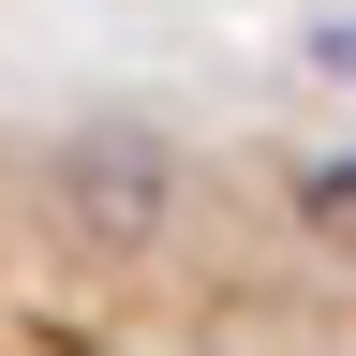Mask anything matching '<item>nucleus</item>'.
<instances>
[{
	"instance_id": "f257e3e1",
	"label": "nucleus",
	"mask_w": 356,
	"mask_h": 356,
	"mask_svg": "<svg viewBox=\"0 0 356 356\" xmlns=\"http://www.w3.org/2000/svg\"><path fill=\"white\" fill-rule=\"evenodd\" d=\"M60 208L89 222V238H149L163 222V149L149 134H74L60 149Z\"/></svg>"
},
{
	"instance_id": "f03ea898",
	"label": "nucleus",
	"mask_w": 356,
	"mask_h": 356,
	"mask_svg": "<svg viewBox=\"0 0 356 356\" xmlns=\"http://www.w3.org/2000/svg\"><path fill=\"white\" fill-rule=\"evenodd\" d=\"M297 238L356 267V163H312V178H297Z\"/></svg>"
},
{
	"instance_id": "7ed1b4c3",
	"label": "nucleus",
	"mask_w": 356,
	"mask_h": 356,
	"mask_svg": "<svg viewBox=\"0 0 356 356\" xmlns=\"http://www.w3.org/2000/svg\"><path fill=\"white\" fill-rule=\"evenodd\" d=\"M312 60H327V74H356V15H327V30H312Z\"/></svg>"
}]
</instances>
